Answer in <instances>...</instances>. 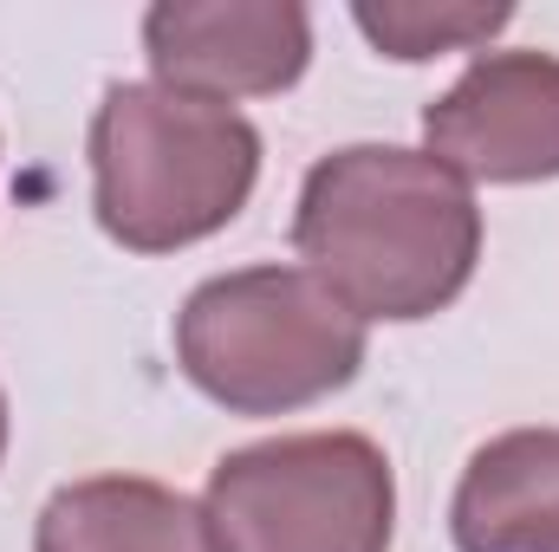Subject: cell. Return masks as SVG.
Wrapping results in <instances>:
<instances>
[{"label":"cell","mask_w":559,"mask_h":552,"mask_svg":"<svg viewBox=\"0 0 559 552\" xmlns=\"http://www.w3.org/2000/svg\"><path fill=\"white\" fill-rule=\"evenodd\" d=\"M293 248L358 319L411 325L475 279L481 208L429 149L352 143L306 169Z\"/></svg>","instance_id":"obj_1"},{"label":"cell","mask_w":559,"mask_h":552,"mask_svg":"<svg viewBox=\"0 0 559 552\" xmlns=\"http://www.w3.org/2000/svg\"><path fill=\"white\" fill-rule=\"evenodd\" d=\"M449 527L462 552H559V429L481 442L455 481Z\"/></svg>","instance_id":"obj_7"},{"label":"cell","mask_w":559,"mask_h":552,"mask_svg":"<svg viewBox=\"0 0 559 552\" xmlns=\"http://www.w3.org/2000/svg\"><path fill=\"white\" fill-rule=\"evenodd\" d=\"M202 520L215 552H384L397 481L371 435L306 429L222 455L209 468Z\"/></svg>","instance_id":"obj_4"},{"label":"cell","mask_w":559,"mask_h":552,"mask_svg":"<svg viewBox=\"0 0 559 552\" xmlns=\"http://www.w3.org/2000/svg\"><path fill=\"white\" fill-rule=\"evenodd\" d=\"M423 143L462 182H547L559 176V59L481 52L429 111Z\"/></svg>","instance_id":"obj_5"},{"label":"cell","mask_w":559,"mask_h":552,"mask_svg":"<svg viewBox=\"0 0 559 552\" xmlns=\"http://www.w3.org/2000/svg\"><path fill=\"white\" fill-rule=\"evenodd\" d=\"M176 364L222 410L280 416L358 377L365 319L306 267H241L182 299Z\"/></svg>","instance_id":"obj_3"},{"label":"cell","mask_w":559,"mask_h":552,"mask_svg":"<svg viewBox=\"0 0 559 552\" xmlns=\"http://www.w3.org/2000/svg\"><path fill=\"white\" fill-rule=\"evenodd\" d=\"M514 20V7H423V0H384V7H358V33L391 52V59H436V52H462L475 39H495Z\"/></svg>","instance_id":"obj_9"},{"label":"cell","mask_w":559,"mask_h":552,"mask_svg":"<svg viewBox=\"0 0 559 552\" xmlns=\"http://www.w3.org/2000/svg\"><path fill=\"white\" fill-rule=\"evenodd\" d=\"M0 455H7V397H0Z\"/></svg>","instance_id":"obj_10"},{"label":"cell","mask_w":559,"mask_h":552,"mask_svg":"<svg viewBox=\"0 0 559 552\" xmlns=\"http://www.w3.org/2000/svg\"><path fill=\"white\" fill-rule=\"evenodd\" d=\"M261 176V131L176 85H111L92 118V208L131 254H169L228 228Z\"/></svg>","instance_id":"obj_2"},{"label":"cell","mask_w":559,"mask_h":552,"mask_svg":"<svg viewBox=\"0 0 559 552\" xmlns=\"http://www.w3.org/2000/svg\"><path fill=\"white\" fill-rule=\"evenodd\" d=\"M156 85L195 98L286 92L312 59V20L293 0H163L143 13Z\"/></svg>","instance_id":"obj_6"},{"label":"cell","mask_w":559,"mask_h":552,"mask_svg":"<svg viewBox=\"0 0 559 552\" xmlns=\"http://www.w3.org/2000/svg\"><path fill=\"white\" fill-rule=\"evenodd\" d=\"M33 552H215L209 520L163 481L92 475L39 507Z\"/></svg>","instance_id":"obj_8"}]
</instances>
